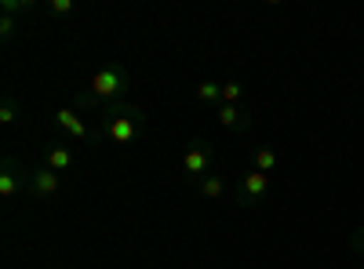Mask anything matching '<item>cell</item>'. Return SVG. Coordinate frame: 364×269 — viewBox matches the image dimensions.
<instances>
[{"instance_id":"obj_2","label":"cell","mask_w":364,"mask_h":269,"mask_svg":"<svg viewBox=\"0 0 364 269\" xmlns=\"http://www.w3.org/2000/svg\"><path fill=\"white\" fill-rule=\"evenodd\" d=\"M128 87H132V70L120 66V62H109V66H102V70L91 73L87 95L95 99L99 106H113V102H120V95H124Z\"/></svg>"},{"instance_id":"obj_5","label":"cell","mask_w":364,"mask_h":269,"mask_svg":"<svg viewBox=\"0 0 364 269\" xmlns=\"http://www.w3.org/2000/svg\"><path fill=\"white\" fill-rule=\"evenodd\" d=\"M22 190H29V171H26L15 157H8L4 164H0V197L15 200Z\"/></svg>"},{"instance_id":"obj_14","label":"cell","mask_w":364,"mask_h":269,"mask_svg":"<svg viewBox=\"0 0 364 269\" xmlns=\"http://www.w3.org/2000/svg\"><path fill=\"white\" fill-rule=\"evenodd\" d=\"M15 116H18V102L8 95V99H4V106H0V124H4V128H8V124H15Z\"/></svg>"},{"instance_id":"obj_12","label":"cell","mask_w":364,"mask_h":269,"mask_svg":"<svg viewBox=\"0 0 364 269\" xmlns=\"http://www.w3.org/2000/svg\"><path fill=\"white\" fill-rule=\"evenodd\" d=\"M197 102H204V106H223V84H219V80H200V84H197Z\"/></svg>"},{"instance_id":"obj_9","label":"cell","mask_w":364,"mask_h":269,"mask_svg":"<svg viewBox=\"0 0 364 269\" xmlns=\"http://www.w3.org/2000/svg\"><path fill=\"white\" fill-rule=\"evenodd\" d=\"M219 124L226 131H245L248 128V109H240V106H219Z\"/></svg>"},{"instance_id":"obj_7","label":"cell","mask_w":364,"mask_h":269,"mask_svg":"<svg viewBox=\"0 0 364 269\" xmlns=\"http://www.w3.org/2000/svg\"><path fill=\"white\" fill-rule=\"evenodd\" d=\"M55 124L63 128V131H66V135H70L73 142H84V138H87V124H84V116H80V113H77L73 106L58 109V113H55Z\"/></svg>"},{"instance_id":"obj_17","label":"cell","mask_w":364,"mask_h":269,"mask_svg":"<svg viewBox=\"0 0 364 269\" xmlns=\"http://www.w3.org/2000/svg\"><path fill=\"white\" fill-rule=\"evenodd\" d=\"M73 11V0H51V15H70Z\"/></svg>"},{"instance_id":"obj_10","label":"cell","mask_w":364,"mask_h":269,"mask_svg":"<svg viewBox=\"0 0 364 269\" xmlns=\"http://www.w3.org/2000/svg\"><path fill=\"white\" fill-rule=\"evenodd\" d=\"M197 193L204 197V200H219V197H226V175H204L200 182H197Z\"/></svg>"},{"instance_id":"obj_1","label":"cell","mask_w":364,"mask_h":269,"mask_svg":"<svg viewBox=\"0 0 364 269\" xmlns=\"http://www.w3.org/2000/svg\"><path fill=\"white\" fill-rule=\"evenodd\" d=\"M142 131H146V113L139 106H128V102L102 106V116H99V135L102 138H109L117 146H128Z\"/></svg>"},{"instance_id":"obj_18","label":"cell","mask_w":364,"mask_h":269,"mask_svg":"<svg viewBox=\"0 0 364 269\" xmlns=\"http://www.w3.org/2000/svg\"><path fill=\"white\" fill-rule=\"evenodd\" d=\"M350 244H353V251H360V255H364V226H357V229L350 233Z\"/></svg>"},{"instance_id":"obj_3","label":"cell","mask_w":364,"mask_h":269,"mask_svg":"<svg viewBox=\"0 0 364 269\" xmlns=\"http://www.w3.org/2000/svg\"><path fill=\"white\" fill-rule=\"evenodd\" d=\"M211 164H215V146L204 142V138H193V142L186 146V153H182V160H178L182 175H186L193 186L200 182L204 175H211Z\"/></svg>"},{"instance_id":"obj_19","label":"cell","mask_w":364,"mask_h":269,"mask_svg":"<svg viewBox=\"0 0 364 269\" xmlns=\"http://www.w3.org/2000/svg\"><path fill=\"white\" fill-rule=\"evenodd\" d=\"M357 269H364V262H360V265H357Z\"/></svg>"},{"instance_id":"obj_13","label":"cell","mask_w":364,"mask_h":269,"mask_svg":"<svg viewBox=\"0 0 364 269\" xmlns=\"http://www.w3.org/2000/svg\"><path fill=\"white\" fill-rule=\"evenodd\" d=\"M240 95H245V87H240L237 80H226V84H223V106H237Z\"/></svg>"},{"instance_id":"obj_8","label":"cell","mask_w":364,"mask_h":269,"mask_svg":"<svg viewBox=\"0 0 364 269\" xmlns=\"http://www.w3.org/2000/svg\"><path fill=\"white\" fill-rule=\"evenodd\" d=\"M44 164H48L51 171H58V175H66V171H73L77 153H73L70 146H48V149H44Z\"/></svg>"},{"instance_id":"obj_15","label":"cell","mask_w":364,"mask_h":269,"mask_svg":"<svg viewBox=\"0 0 364 269\" xmlns=\"http://www.w3.org/2000/svg\"><path fill=\"white\" fill-rule=\"evenodd\" d=\"M0 8H4V15H18V11H29V8H33V0H4Z\"/></svg>"},{"instance_id":"obj_16","label":"cell","mask_w":364,"mask_h":269,"mask_svg":"<svg viewBox=\"0 0 364 269\" xmlns=\"http://www.w3.org/2000/svg\"><path fill=\"white\" fill-rule=\"evenodd\" d=\"M0 37H4V40L15 37V15H4V18H0Z\"/></svg>"},{"instance_id":"obj_11","label":"cell","mask_w":364,"mask_h":269,"mask_svg":"<svg viewBox=\"0 0 364 269\" xmlns=\"http://www.w3.org/2000/svg\"><path fill=\"white\" fill-rule=\"evenodd\" d=\"M252 168L262 171V175H273V168H277V149L273 146H255L252 149Z\"/></svg>"},{"instance_id":"obj_4","label":"cell","mask_w":364,"mask_h":269,"mask_svg":"<svg viewBox=\"0 0 364 269\" xmlns=\"http://www.w3.org/2000/svg\"><path fill=\"white\" fill-rule=\"evenodd\" d=\"M266 193H269V175L252 168V171H245L237 178V204L240 207H259L266 200Z\"/></svg>"},{"instance_id":"obj_6","label":"cell","mask_w":364,"mask_h":269,"mask_svg":"<svg viewBox=\"0 0 364 269\" xmlns=\"http://www.w3.org/2000/svg\"><path fill=\"white\" fill-rule=\"evenodd\" d=\"M58 186H63V175L51 171L48 164H41V168L29 171V193H33V197L48 200V197H55V193H58Z\"/></svg>"}]
</instances>
